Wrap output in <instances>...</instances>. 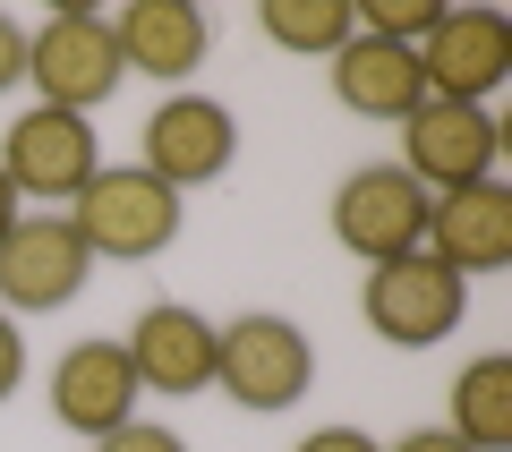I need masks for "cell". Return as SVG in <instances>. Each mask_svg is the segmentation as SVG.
I'll return each instance as SVG.
<instances>
[{
  "mask_svg": "<svg viewBox=\"0 0 512 452\" xmlns=\"http://www.w3.org/2000/svg\"><path fill=\"white\" fill-rule=\"evenodd\" d=\"M69 222H77V239H86L94 265H146V256H163L171 239H180L188 205L171 197L154 171L120 163V171H94L69 197Z\"/></svg>",
  "mask_w": 512,
  "mask_h": 452,
  "instance_id": "6da1fadb",
  "label": "cell"
},
{
  "mask_svg": "<svg viewBox=\"0 0 512 452\" xmlns=\"http://www.w3.org/2000/svg\"><path fill=\"white\" fill-rule=\"evenodd\" d=\"M214 333H222L214 384L239 401V410L274 418V410H299V401L316 393V342L291 325V316L248 308V316H231V325H214Z\"/></svg>",
  "mask_w": 512,
  "mask_h": 452,
  "instance_id": "7a4b0ae2",
  "label": "cell"
},
{
  "mask_svg": "<svg viewBox=\"0 0 512 452\" xmlns=\"http://www.w3.org/2000/svg\"><path fill=\"white\" fill-rule=\"evenodd\" d=\"M26 77H35V94L52 111H77V120H86L94 103H111V94L128 86L111 18L103 9H52V18L26 35Z\"/></svg>",
  "mask_w": 512,
  "mask_h": 452,
  "instance_id": "3957f363",
  "label": "cell"
},
{
  "mask_svg": "<svg viewBox=\"0 0 512 452\" xmlns=\"http://www.w3.org/2000/svg\"><path fill=\"white\" fill-rule=\"evenodd\" d=\"M359 316H367V333H376V342L427 350V342H444V333L470 316V282L419 248V256H393V265H367Z\"/></svg>",
  "mask_w": 512,
  "mask_h": 452,
  "instance_id": "277c9868",
  "label": "cell"
},
{
  "mask_svg": "<svg viewBox=\"0 0 512 452\" xmlns=\"http://www.w3.org/2000/svg\"><path fill=\"white\" fill-rule=\"evenodd\" d=\"M427 188L410 180L402 163H359L342 188H333V239H342L359 265H393V256L427 248Z\"/></svg>",
  "mask_w": 512,
  "mask_h": 452,
  "instance_id": "5b68a950",
  "label": "cell"
},
{
  "mask_svg": "<svg viewBox=\"0 0 512 452\" xmlns=\"http://www.w3.org/2000/svg\"><path fill=\"white\" fill-rule=\"evenodd\" d=\"M495 154H504V128H495L487 103H444V94H427L402 120V171L427 197H453V188L495 180Z\"/></svg>",
  "mask_w": 512,
  "mask_h": 452,
  "instance_id": "8992f818",
  "label": "cell"
},
{
  "mask_svg": "<svg viewBox=\"0 0 512 452\" xmlns=\"http://www.w3.org/2000/svg\"><path fill=\"white\" fill-rule=\"evenodd\" d=\"M103 171V154H94V120H77V111H18V120L0 128V180L18 188L26 205H69L77 188Z\"/></svg>",
  "mask_w": 512,
  "mask_h": 452,
  "instance_id": "52a82bcc",
  "label": "cell"
},
{
  "mask_svg": "<svg viewBox=\"0 0 512 452\" xmlns=\"http://www.w3.org/2000/svg\"><path fill=\"white\" fill-rule=\"evenodd\" d=\"M231 154H239V120L214 94H163V103L146 111V128H137V171H154L171 197L222 180Z\"/></svg>",
  "mask_w": 512,
  "mask_h": 452,
  "instance_id": "ba28073f",
  "label": "cell"
},
{
  "mask_svg": "<svg viewBox=\"0 0 512 452\" xmlns=\"http://www.w3.org/2000/svg\"><path fill=\"white\" fill-rule=\"evenodd\" d=\"M94 256L77 239L69 214H26L18 231L0 239V316H52L69 308L77 290H86Z\"/></svg>",
  "mask_w": 512,
  "mask_h": 452,
  "instance_id": "9c48e42d",
  "label": "cell"
},
{
  "mask_svg": "<svg viewBox=\"0 0 512 452\" xmlns=\"http://www.w3.org/2000/svg\"><path fill=\"white\" fill-rule=\"evenodd\" d=\"M120 350H128V376H137V393L188 401V393H214L222 333L205 325L197 308H180V299H154V308L120 333Z\"/></svg>",
  "mask_w": 512,
  "mask_h": 452,
  "instance_id": "30bf717a",
  "label": "cell"
},
{
  "mask_svg": "<svg viewBox=\"0 0 512 452\" xmlns=\"http://www.w3.org/2000/svg\"><path fill=\"white\" fill-rule=\"evenodd\" d=\"M419 69L427 94H444V103H487L512 77V26L495 9H444L436 35L419 43Z\"/></svg>",
  "mask_w": 512,
  "mask_h": 452,
  "instance_id": "8fae6325",
  "label": "cell"
},
{
  "mask_svg": "<svg viewBox=\"0 0 512 452\" xmlns=\"http://www.w3.org/2000/svg\"><path fill=\"white\" fill-rule=\"evenodd\" d=\"M52 418L69 435H111V427H128L137 418V376H128V350L120 342H69L60 350V367H52Z\"/></svg>",
  "mask_w": 512,
  "mask_h": 452,
  "instance_id": "7c38bea8",
  "label": "cell"
},
{
  "mask_svg": "<svg viewBox=\"0 0 512 452\" xmlns=\"http://www.w3.org/2000/svg\"><path fill=\"white\" fill-rule=\"evenodd\" d=\"M111 43H120V69L128 77H163V86L180 94V77L205 69L214 26H205L197 0H128L120 18H111Z\"/></svg>",
  "mask_w": 512,
  "mask_h": 452,
  "instance_id": "4fadbf2b",
  "label": "cell"
},
{
  "mask_svg": "<svg viewBox=\"0 0 512 452\" xmlns=\"http://www.w3.org/2000/svg\"><path fill=\"white\" fill-rule=\"evenodd\" d=\"M427 256L453 265L461 282H470V273H504L512 265V188L504 180H478V188L436 197V205H427Z\"/></svg>",
  "mask_w": 512,
  "mask_h": 452,
  "instance_id": "5bb4252c",
  "label": "cell"
},
{
  "mask_svg": "<svg viewBox=\"0 0 512 452\" xmlns=\"http://www.w3.org/2000/svg\"><path fill=\"white\" fill-rule=\"evenodd\" d=\"M333 103L359 111V120H393L402 128L410 111L427 103V69H419V43H384V35H350L333 52Z\"/></svg>",
  "mask_w": 512,
  "mask_h": 452,
  "instance_id": "9a60e30c",
  "label": "cell"
},
{
  "mask_svg": "<svg viewBox=\"0 0 512 452\" xmlns=\"http://www.w3.org/2000/svg\"><path fill=\"white\" fill-rule=\"evenodd\" d=\"M444 427L461 435L470 452H512V359L504 350H487V359H470L453 376V401H444Z\"/></svg>",
  "mask_w": 512,
  "mask_h": 452,
  "instance_id": "2e32d148",
  "label": "cell"
},
{
  "mask_svg": "<svg viewBox=\"0 0 512 452\" xmlns=\"http://www.w3.org/2000/svg\"><path fill=\"white\" fill-rule=\"evenodd\" d=\"M256 26H265V43H282L299 60H333L359 35V0H265Z\"/></svg>",
  "mask_w": 512,
  "mask_h": 452,
  "instance_id": "e0dca14e",
  "label": "cell"
},
{
  "mask_svg": "<svg viewBox=\"0 0 512 452\" xmlns=\"http://www.w3.org/2000/svg\"><path fill=\"white\" fill-rule=\"evenodd\" d=\"M436 18H444V0H367V9H359V26L384 35V43H427Z\"/></svg>",
  "mask_w": 512,
  "mask_h": 452,
  "instance_id": "ac0fdd59",
  "label": "cell"
},
{
  "mask_svg": "<svg viewBox=\"0 0 512 452\" xmlns=\"http://www.w3.org/2000/svg\"><path fill=\"white\" fill-rule=\"evenodd\" d=\"M94 452H188L180 427H163V418H128V427L94 435Z\"/></svg>",
  "mask_w": 512,
  "mask_h": 452,
  "instance_id": "d6986e66",
  "label": "cell"
},
{
  "mask_svg": "<svg viewBox=\"0 0 512 452\" xmlns=\"http://www.w3.org/2000/svg\"><path fill=\"white\" fill-rule=\"evenodd\" d=\"M26 384V342H18V316H0V401Z\"/></svg>",
  "mask_w": 512,
  "mask_h": 452,
  "instance_id": "ffe728a7",
  "label": "cell"
},
{
  "mask_svg": "<svg viewBox=\"0 0 512 452\" xmlns=\"http://www.w3.org/2000/svg\"><path fill=\"white\" fill-rule=\"evenodd\" d=\"M18 77H26V26L9 18V9H0V94L18 86Z\"/></svg>",
  "mask_w": 512,
  "mask_h": 452,
  "instance_id": "44dd1931",
  "label": "cell"
},
{
  "mask_svg": "<svg viewBox=\"0 0 512 452\" xmlns=\"http://www.w3.org/2000/svg\"><path fill=\"white\" fill-rule=\"evenodd\" d=\"M299 452H384V444H376L367 427H316V435H308Z\"/></svg>",
  "mask_w": 512,
  "mask_h": 452,
  "instance_id": "7402d4cb",
  "label": "cell"
},
{
  "mask_svg": "<svg viewBox=\"0 0 512 452\" xmlns=\"http://www.w3.org/2000/svg\"><path fill=\"white\" fill-rule=\"evenodd\" d=\"M384 452H470L453 427H419V435H402V444H384Z\"/></svg>",
  "mask_w": 512,
  "mask_h": 452,
  "instance_id": "603a6c76",
  "label": "cell"
},
{
  "mask_svg": "<svg viewBox=\"0 0 512 452\" xmlns=\"http://www.w3.org/2000/svg\"><path fill=\"white\" fill-rule=\"evenodd\" d=\"M18 222H26V197H18V188H9V180H0V239L18 231Z\"/></svg>",
  "mask_w": 512,
  "mask_h": 452,
  "instance_id": "cb8c5ba5",
  "label": "cell"
}]
</instances>
